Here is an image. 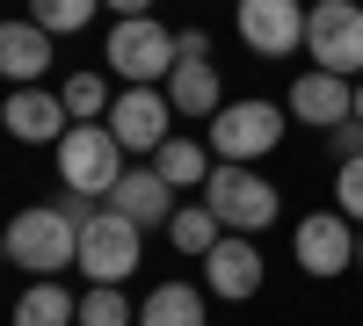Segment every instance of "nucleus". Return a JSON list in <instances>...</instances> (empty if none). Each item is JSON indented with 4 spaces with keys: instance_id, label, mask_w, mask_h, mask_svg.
Here are the masks:
<instances>
[{
    "instance_id": "obj_1",
    "label": "nucleus",
    "mask_w": 363,
    "mask_h": 326,
    "mask_svg": "<svg viewBox=\"0 0 363 326\" xmlns=\"http://www.w3.org/2000/svg\"><path fill=\"white\" fill-rule=\"evenodd\" d=\"M8 261L29 276H58L66 261H80V225L58 211V203H37V211H15L8 218Z\"/></svg>"
},
{
    "instance_id": "obj_2",
    "label": "nucleus",
    "mask_w": 363,
    "mask_h": 326,
    "mask_svg": "<svg viewBox=\"0 0 363 326\" xmlns=\"http://www.w3.org/2000/svg\"><path fill=\"white\" fill-rule=\"evenodd\" d=\"M174 58H182V29H167L160 15H131L109 29V73L131 87H167Z\"/></svg>"
},
{
    "instance_id": "obj_3",
    "label": "nucleus",
    "mask_w": 363,
    "mask_h": 326,
    "mask_svg": "<svg viewBox=\"0 0 363 326\" xmlns=\"http://www.w3.org/2000/svg\"><path fill=\"white\" fill-rule=\"evenodd\" d=\"M51 153H58V182L80 189V196H102L109 203V189L124 182V145H116L109 124H73Z\"/></svg>"
},
{
    "instance_id": "obj_4",
    "label": "nucleus",
    "mask_w": 363,
    "mask_h": 326,
    "mask_svg": "<svg viewBox=\"0 0 363 326\" xmlns=\"http://www.w3.org/2000/svg\"><path fill=\"white\" fill-rule=\"evenodd\" d=\"M203 203H211V211H218V225H233V232L277 225V182H269V174H255V167H240V160H218V167H211Z\"/></svg>"
},
{
    "instance_id": "obj_5",
    "label": "nucleus",
    "mask_w": 363,
    "mask_h": 326,
    "mask_svg": "<svg viewBox=\"0 0 363 326\" xmlns=\"http://www.w3.org/2000/svg\"><path fill=\"white\" fill-rule=\"evenodd\" d=\"M284 131H291V109H277V102H225L218 116H211V153L247 167L262 153H277Z\"/></svg>"
},
{
    "instance_id": "obj_6",
    "label": "nucleus",
    "mask_w": 363,
    "mask_h": 326,
    "mask_svg": "<svg viewBox=\"0 0 363 326\" xmlns=\"http://www.w3.org/2000/svg\"><path fill=\"white\" fill-rule=\"evenodd\" d=\"M306 51H313L320 73L363 80V8H356V0H313V15H306Z\"/></svg>"
},
{
    "instance_id": "obj_7",
    "label": "nucleus",
    "mask_w": 363,
    "mask_h": 326,
    "mask_svg": "<svg viewBox=\"0 0 363 326\" xmlns=\"http://www.w3.org/2000/svg\"><path fill=\"white\" fill-rule=\"evenodd\" d=\"M306 15L313 8H298V0H240L233 29L255 58H291V51H306Z\"/></svg>"
},
{
    "instance_id": "obj_8",
    "label": "nucleus",
    "mask_w": 363,
    "mask_h": 326,
    "mask_svg": "<svg viewBox=\"0 0 363 326\" xmlns=\"http://www.w3.org/2000/svg\"><path fill=\"white\" fill-rule=\"evenodd\" d=\"M138 232H145V225H131L124 211H109V203H102V218L80 225V276H87V283H124V276L138 269Z\"/></svg>"
},
{
    "instance_id": "obj_9",
    "label": "nucleus",
    "mask_w": 363,
    "mask_h": 326,
    "mask_svg": "<svg viewBox=\"0 0 363 326\" xmlns=\"http://www.w3.org/2000/svg\"><path fill=\"white\" fill-rule=\"evenodd\" d=\"M356 218H335V211H313L306 225H298V269L306 276H320V283H335V276H349L356 269Z\"/></svg>"
},
{
    "instance_id": "obj_10",
    "label": "nucleus",
    "mask_w": 363,
    "mask_h": 326,
    "mask_svg": "<svg viewBox=\"0 0 363 326\" xmlns=\"http://www.w3.org/2000/svg\"><path fill=\"white\" fill-rule=\"evenodd\" d=\"M167 116H174L167 87H124V95H116V109H109V131H116V145H124V153H160V145L174 138Z\"/></svg>"
},
{
    "instance_id": "obj_11",
    "label": "nucleus",
    "mask_w": 363,
    "mask_h": 326,
    "mask_svg": "<svg viewBox=\"0 0 363 326\" xmlns=\"http://www.w3.org/2000/svg\"><path fill=\"white\" fill-rule=\"evenodd\" d=\"M0 124L22 145H58L73 131V109H66V95H51V87H15V95L0 102Z\"/></svg>"
},
{
    "instance_id": "obj_12",
    "label": "nucleus",
    "mask_w": 363,
    "mask_h": 326,
    "mask_svg": "<svg viewBox=\"0 0 363 326\" xmlns=\"http://www.w3.org/2000/svg\"><path fill=\"white\" fill-rule=\"evenodd\" d=\"M284 109L298 116V124H313V131H335V124H349L356 116V80H342V73H298L291 80V95H284Z\"/></svg>"
},
{
    "instance_id": "obj_13",
    "label": "nucleus",
    "mask_w": 363,
    "mask_h": 326,
    "mask_svg": "<svg viewBox=\"0 0 363 326\" xmlns=\"http://www.w3.org/2000/svg\"><path fill=\"white\" fill-rule=\"evenodd\" d=\"M109 211H124L131 225H174V182L160 167H124V182L109 189Z\"/></svg>"
},
{
    "instance_id": "obj_14",
    "label": "nucleus",
    "mask_w": 363,
    "mask_h": 326,
    "mask_svg": "<svg viewBox=\"0 0 363 326\" xmlns=\"http://www.w3.org/2000/svg\"><path fill=\"white\" fill-rule=\"evenodd\" d=\"M167 102L182 116H218L225 109V80H218V58L211 51H182L174 73H167Z\"/></svg>"
},
{
    "instance_id": "obj_15",
    "label": "nucleus",
    "mask_w": 363,
    "mask_h": 326,
    "mask_svg": "<svg viewBox=\"0 0 363 326\" xmlns=\"http://www.w3.org/2000/svg\"><path fill=\"white\" fill-rule=\"evenodd\" d=\"M203 283L218 290L225 305H240V298H255V290H262V254H255L247 232H233V240H218V247L203 254Z\"/></svg>"
},
{
    "instance_id": "obj_16",
    "label": "nucleus",
    "mask_w": 363,
    "mask_h": 326,
    "mask_svg": "<svg viewBox=\"0 0 363 326\" xmlns=\"http://www.w3.org/2000/svg\"><path fill=\"white\" fill-rule=\"evenodd\" d=\"M0 73H8L15 87H37L44 73H51V29L44 22H8L0 29Z\"/></svg>"
},
{
    "instance_id": "obj_17",
    "label": "nucleus",
    "mask_w": 363,
    "mask_h": 326,
    "mask_svg": "<svg viewBox=\"0 0 363 326\" xmlns=\"http://www.w3.org/2000/svg\"><path fill=\"white\" fill-rule=\"evenodd\" d=\"M15 326H80V305H73L51 276H37V283L15 298Z\"/></svg>"
},
{
    "instance_id": "obj_18",
    "label": "nucleus",
    "mask_w": 363,
    "mask_h": 326,
    "mask_svg": "<svg viewBox=\"0 0 363 326\" xmlns=\"http://www.w3.org/2000/svg\"><path fill=\"white\" fill-rule=\"evenodd\" d=\"M138 326H203V290L196 283H160L138 305Z\"/></svg>"
},
{
    "instance_id": "obj_19",
    "label": "nucleus",
    "mask_w": 363,
    "mask_h": 326,
    "mask_svg": "<svg viewBox=\"0 0 363 326\" xmlns=\"http://www.w3.org/2000/svg\"><path fill=\"white\" fill-rule=\"evenodd\" d=\"M211 160H218V153H211V145H196V138H167L160 153H153V167L167 174L174 189H203V182H211Z\"/></svg>"
},
{
    "instance_id": "obj_20",
    "label": "nucleus",
    "mask_w": 363,
    "mask_h": 326,
    "mask_svg": "<svg viewBox=\"0 0 363 326\" xmlns=\"http://www.w3.org/2000/svg\"><path fill=\"white\" fill-rule=\"evenodd\" d=\"M167 240L182 247V254H211V247H218V211H211V203H182V211H174V225H167Z\"/></svg>"
},
{
    "instance_id": "obj_21",
    "label": "nucleus",
    "mask_w": 363,
    "mask_h": 326,
    "mask_svg": "<svg viewBox=\"0 0 363 326\" xmlns=\"http://www.w3.org/2000/svg\"><path fill=\"white\" fill-rule=\"evenodd\" d=\"M58 95H66L73 124H109V109H116V95L102 87V73H73L66 87H58Z\"/></svg>"
},
{
    "instance_id": "obj_22",
    "label": "nucleus",
    "mask_w": 363,
    "mask_h": 326,
    "mask_svg": "<svg viewBox=\"0 0 363 326\" xmlns=\"http://www.w3.org/2000/svg\"><path fill=\"white\" fill-rule=\"evenodd\" d=\"M95 8L102 0H29V22H44L51 37H73V29L95 22Z\"/></svg>"
},
{
    "instance_id": "obj_23",
    "label": "nucleus",
    "mask_w": 363,
    "mask_h": 326,
    "mask_svg": "<svg viewBox=\"0 0 363 326\" xmlns=\"http://www.w3.org/2000/svg\"><path fill=\"white\" fill-rule=\"evenodd\" d=\"M138 312L124 305V290H116V283H95V290H87V298H80V326H131Z\"/></svg>"
},
{
    "instance_id": "obj_24",
    "label": "nucleus",
    "mask_w": 363,
    "mask_h": 326,
    "mask_svg": "<svg viewBox=\"0 0 363 326\" xmlns=\"http://www.w3.org/2000/svg\"><path fill=\"white\" fill-rule=\"evenodd\" d=\"M335 211L363 225V160H342L335 167Z\"/></svg>"
},
{
    "instance_id": "obj_25",
    "label": "nucleus",
    "mask_w": 363,
    "mask_h": 326,
    "mask_svg": "<svg viewBox=\"0 0 363 326\" xmlns=\"http://www.w3.org/2000/svg\"><path fill=\"white\" fill-rule=\"evenodd\" d=\"M327 145H335V167H342V160H363V116L335 124V131H327Z\"/></svg>"
},
{
    "instance_id": "obj_26",
    "label": "nucleus",
    "mask_w": 363,
    "mask_h": 326,
    "mask_svg": "<svg viewBox=\"0 0 363 326\" xmlns=\"http://www.w3.org/2000/svg\"><path fill=\"white\" fill-rule=\"evenodd\" d=\"M102 8H116V22H131V15H153V0H102Z\"/></svg>"
},
{
    "instance_id": "obj_27",
    "label": "nucleus",
    "mask_w": 363,
    "mask_h": 326,
    "mask_svg": "<svg viewBox=\"0 0 363 326\" xmlns=\"http://www.w3.org/2000/svg\"><path fill=\"white\" fill-rule=\"evenodd\" d=\"M356 116H363V80H356Z\"/></svg>"
},
{
    "instance_id": "obj_28",
    "label": "nucleus",
    "mask_w": 363,
    "mask_h": 326,
    "mask_svg": "<svg viewBox=\"0 0 363 326\" xmlns=\"http://www.w3.org/2000/svg\"><path fill=\"white\" fill-rule=\"evenodd\" d=\"M356 269H363V240H356Z\"/></svg>"
}]
</instances>
